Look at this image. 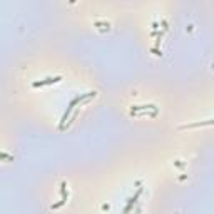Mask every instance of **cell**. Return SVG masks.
Returning <instances> with one entry per match:
<instances>
[{
    "instance_id": "obj_1",
    "label": "cell",
    "mask_w": 214,
    "mask_h": 214,
    "mask_svg": "<svg viewBox=\"0 0 214 214\" xmlns=\"http://www.w3.org/2000/svg\"><path fill=\"white\" fill-rule=\"evenodd\" d=\"M62 80V77H49L45 80H40V82H34V87H40V85H50V84H55V82Z\"/></svg>"
}]
</instances>
